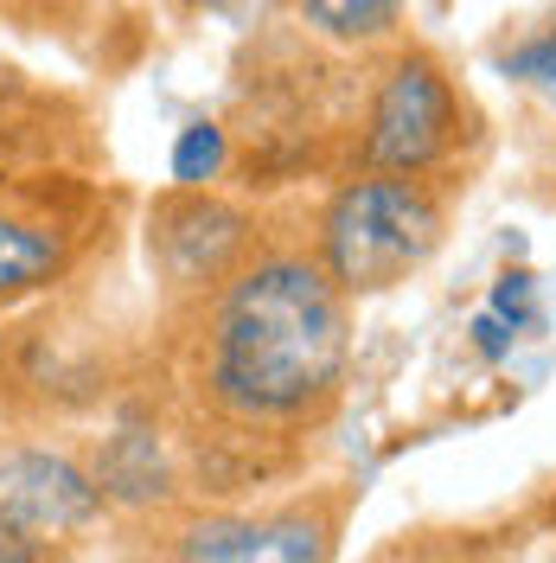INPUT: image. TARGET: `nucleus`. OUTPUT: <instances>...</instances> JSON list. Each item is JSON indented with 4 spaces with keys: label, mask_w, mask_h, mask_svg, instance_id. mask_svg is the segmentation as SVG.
Instances as JSON below:
<instances>
[{
    "label": "nucleus",
    "mask_w": 556,
    "mask_h": 563,
    "mask_svg": "<svg viewBox=\"0 0 556 563\" xmlns=\"http://www.w3.org/2000/svg\"><path fill=\"white\" fill-rule=\"evenodd\" d=\"M358 301L326 276L301 206H269V231L199 301L147 320V365L192 499H256L308 481L352 397Z\"/></svg>",
    "instance_id": "f257e3e1"
},
{
    "label": "nucleus",
    "mask_w": 556,
    "mask_h": 563,
    "mask_svg": "<svg viewBox=\"0 0 556 563\" xmlns=\"http://www.w3.org/2000/svg\"><path fill=\"white\" fill-rule=\"evenodd\" d=\"M109 263V256H103ZM103 263L0 320V422L90 429L147 365V327H122Z\"/></svg>",
    "instance_id": "f03ea898"
},
{
    "label": "nucleus",
    "mask_w": 556,
    "mask_h": 563,
    "mask_svg": "<svg viewBox=\"0 0 556 563\" xmlns=\"http://www.w3.org/2000/svg\"><path fill=\"white\" fill-rule=\"evenodd\" d=\"M487 109L474 103L454 58L442 45L403 33L378 58H365L340 174L383 167V174H429L467 186L487 161Z\"/></svg>",
    "instance_id": "7ed1b4c3"
},
{
    "label": "nucleus",
    "mask_w": 556,
    "mask_h": 563,
    "mask_svg": "<svg viewBox=\"0 0 556 563\" xmlns=\"http://www.w3.org/2000/svg\"><path fill=\"white\" fill-rule=\"evenodd\" d=\"M460 192L467 186L454 179L352 167L326 179V192L301 206V218H308V244L326 263V276L352 301H378L442 256Z\"/></svg>",
    "instance_id": "20e7f679"
},
{
    "label": "nucleus",
    "mask_w": 556,
    "mask_h": 563,
    "mask_svg": "<svg viewBox=\"0 0 556 563\" xmlns=\"http://www.w3.org/2000/svg\"><path fill=\"white\" fill-rule=\"evenodd\" d=\"M129 192L52 154L0 167V320L115 256Z\"/></svg>",
    "instance_id": "39448f33"
},
{
    "label": "nucleus",
    "mask_w": 556,
    "mask_h": 563,
    "mask_svg": "<svg viewBox=\"0 0 556 563\" xmlns=\"http://www.w3.org/2000/svg\"><path fill=\"white\" fill-rule=\"evenodd\" d=\"M358 493V481H294L256 499H186L167 519L122 531V551L174 563H326L340 558Z\"/></svg>",
    "instance_id": "423d86ee"
},
{
    "label": "nucleus",
    "mask_w": 556,
    "mask_h": 563,
    "mask_svg": "<svg viewBox=\"0 0 556 563\" xmlns=\"http://www.w3.org/2000/svg\"><path fill=\"white\" fill-rule=\"evenodd\" d=\"M263 231H269L263 199L167 179L141 206V269L154 288V314H174L186 301H199L211 282H224L256 250Z\"/></svg>",
    "instance_id": "0eeeda50"
},
{
    "label": "nucleus",
    "mask_w": 556,
    "mask_h": 563,
    "mask_svg": "<svg viewBox=\"0 0 556 563\" xmlns=\"http://www.w3.org/2000/svg\"><path fill=\"white\" fill-rule=\"evenodd\" d=\"M0 519L38 538L52 558H77L109 538V499L84 461L77 429H13L0 422Z\"/></svg>",
    "instance_id": "6e6552de"
},
{
    "label": "nucleus",
    "mask_w": 556,
    "mask_h": 563,
    "mask_svg": "<svg viewBox=\"0 0 556 563\" xmlns=\"http://www.w3.org/2000/svg\"><path fill=\"white\" fill-rule=\"evenodd\" d=\"M294 33H308L313 45L340 52V58H378L383 45L410 33V0H288L281 13Z\"/></svg>",
    "instance_id": "1a4fd4ad"
},
{
    "label": "nucleus",
    "mask_w": 556,
    "mask_h": 563,
    "mask_svg": "<svg viewBox=\"0 0 556 563\" xmlns=\"http://www.w3.org/2000/svg\"><path fill=\"white\" fill-rule=\"evenodd\" d=\"M231 161H237V147H231V122H218V115H192L186 129L174 135V179L179 186H218V179L231 174Z\"/></svg>",
    "instance_id": "9d476101"
},
{
    "label": "nucleus",
    "mask_w": 556,
    "mask_h": 563,
    "mask_svg": "<svg viewBox=\"0 0 556 563\" xmlns=\"http://www.w3.org/2000/svg\"><path fill=\"white\" fill-rule=\"evenodd\" d=\"M499 65H505V77H519V84H531V90H544L551 109H556V26L524 33L519 45H505V52H499Z\"/></svg>",
    "instance_id": "9b49d317"
},
{
    "label": "nucleus",
    "mask_w": 556,
    "mask_h": 563,
    "mask_svg": "<svg viewBox=\"0 0 556 563\" xmlns=\"http://www.w3.org/2000/svg\"><path fill=\"white\" fill-rule=\"evenodd\" d=\"M186 13H211L237 33H256V26H276L288 13V0H186Z\"/></svg>",
    "instance_id": "f8f14e48"
},
{
    "label": "nucleus",
    "mask_w": 556,
    "mask_h": 563,
    "mask_svg": "<svg viewBox=\"0 0 556 563\" xmlns=\"http://www.w3.org/2000/svg\"><path fill=\"white\" fill-rule=\"evenodd\" d=\"M524 308H531V276H524V269H505L499 288H492V314L499 320H524Z\"/></svg>",
    "instance_id": "ddd939ff"
},
{
    "label": "nucleus",
    "mask_w": 556,
    "mask_h": 563,
    "mask_svg": "<svg viewBox=\"0 0 556 563\" xmlns=\"http://www.w3.org/2000/svg\"><path fill=\"white\" fill-rule=\"evenodd\" d=\"M167 7H186V0H167Z\"/></svg>",
    "instance_id": "4468645a"
}]
</instances>
